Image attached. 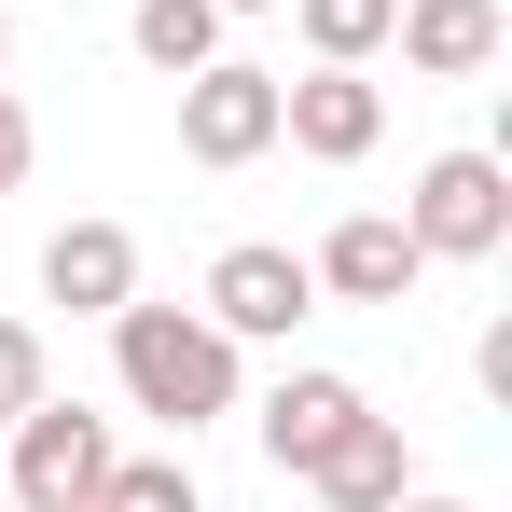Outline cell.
Listing matches in <instances>:
<instances>
[{
    "label": "cell",
    "instance_id": "cell-12",
    "mask_svg": "<svg viewBox=\"0 0 512 512\" xmlns=\"http://www.w3.org/2000/svg\"><path fill=\"white\" fill-rule=\"evenodd\" d=\"M125 42H139V70H208V56H222V0H139V14H125Z\"/></svg>",
    "mask_w": 512,
    "mask_h": 512
},
{
    "label": "cell",
    "instance_id": "cell-15",
    "mask_svg": "<svg viewBox=\"0 0 512 512\" xmlns=\"http://www.w3.org/2000/svg\"><path fill=\"white\" fill-rule=\"evenodd\" d=\"M28 402H42V333H28V319H0V429L28 416Z\"/></svg>",
    "mask_w": 512,
    "mask_h": 512
},
{
    "label": "cell",
    "instance_id": "cell-7",
    "mask_svg": "<svg viewBox=\"0 0 512 512\" xmlns=\"http://www.w3.org/2000/svg\"><path fill=\"white\" fill-rule=\"evenodd\" d=\"M277 139L319 153V167H360L388 139V97L360 84V70H305V84H277Z\"/></svg>",
    "mask_w": 512,
    "mask_h": 512
},
{
    "label": "cell",
    "instance_id": "cell-2",
    "mask_svg": "<svg viewBox=\"0 0 512 512\" xmlns=\"http://www.w3.org/2000/svg\"><path fill=\"white\" fill-rule=\"evenodd\" d=\"M97 485H111V416H84V402H28V416L0 429V499L14 512H84Z\"/></svg>",
    "mask_w": 512,
    "mask_h": 512
},
{
    "label": "cell",
    "instance_id": "cell-18",
    "mask_svg": "<svg viewBox=\"0 0 512 512\" xmlns=\"http://www.w3.org/2000/svg\"><path fill=\"white\" fill-rule=\"evenodd\" d=\"M222 14H291V0H222Z\"/></svg>",
    "mask_w": 512,
    "mask_h": 512
},
{
    "label": "cell",
    "instance_id": "cell-1",
    "mask_svg": "<svg viewBox=\"0 0 512 512\" xmlns=\"http://www.w3.org/2000/svg\"><path fill=\"white\" fill-rule=\"evenodd\" d=\"M111 374H125V402L139 416H167L180 443L208 416H236V333L208 319V305H111Z\"/></svg>",
    "mask_w": 512,
    "mask_h": 512
},
{
    "label": "cell",
    "instance_id": "cell-5",
    "mask_svg": "<svg viewBox=\"0 0 512 512\" xmlns=\"http://www.w3.org/2000/svg\"><path fill=\"white\" fill-rule=\"evenodd\" d=\"M208 319L236 346H277L291 319H319V277H305V250H263V236H236V250L208 263Z\"/></svg>",
    "mask_w": 512,
    "mask_h": 512
},
{
    "label": "cell",
    "instance_id": "cell-19",
    "mask_svg": "<svg viewBox=\"0 0 512 512\" xmlns=\"http://www.w3.org/2000/svg\"><path fill=\"white\" fill-rule=\"evenodd\" d=\"M0 56H14V14H0Z\"/></svg>",
    "mask_w": 512,
    "mask_h": 512
},
{
    "label": "cell",
    "instance_id": "cell-3",
    "mask_svg": "<svg viewBox=\"0 0 512 512\" xmlns=\"http://www.w3.org/2000/svg\"><path fill=\"white\" fill-rule=\"evenodd\" d=\"M402 236H416L429 263H485V250H512V167H499V153H443V167H416Z\"/></svg>",
    "mask_w": 512,
    "mask_h": 512
},
{
    "label": "cell",
    "instance_id": "cell-8",
    "mask_svg": "<svg viewBox=\"0 0 512 512\" xmlns=\"http://www.w3.org/2000/svg\"><path fill=\"white\" fill-rule=\"evenodd\" d=\"M360 416H374V402H360L346 374H277V388H263V457L305 485V471H319V457H333Z\"/></svg>",
    "mask_w": 512,
    "mask_h": 512
},
{
    "label": "cell",
    "instance_id": "cell-13",
    "mask_svg": "<svg viewBox=\"0 0 512 512\" xmlns=\"http://www.w3.org/2000/svg\"><path fill=\"white\" fill-rule=\"evenodd\" d=\"M388 14H402V0H291V28H305L319 70H360V56L388 42Z\"/></svg>",
    "mask_w": 512,
    "mask_h": 512
},
{
    "label": "cell",
    "instance_id": "cell-10",
    "mask_svg": "<svg viewBox=\"0 0 512 512\" xmlns=\"http://www.w3.org/2000/svg\"><path fill=\"white\" fill-rule=\"evenodd\" d=\"M388 42L416 56L429 84H471V70H499V0H402Z\"/></svg>",
    "mask_w": 512,
    "mask_h": 512
},
{
    "label": "cell",
    "instance_id": "cell-4",
    "mask_svg": "<svg viewBox=\"0 0 512 512\" xmlns=\"http://www.w3.org/2000/svg\"><path fill=\"white\" fill-rule=\"evenodd\" d=\"M180 153H194V167H250V153H277V70H250V56L180 70Z\"/></svg>",
    "mask_w": 512,
    "mask_h": 512
},
{
    "label": "cell",
    "instance_id": "cell-14",
    "mask_svg": "<svg viewBox=\"0 0 512 512\" xmlns=\"http://www.w3.org/2000/svg\"><path fill=\"white\" fill-rule=\"evenodd\" d=\"M97 512H208V499H194V457H111Z\"/></svg>",
    "mask_w": 512,
    "mask_h": 512
},
{
    "label": "cell",
    "instance_id": "cell-20",
    "mask_svg": "<svg viewBox=\"0 0 512 512\" xmlns=\"http://www.w3.org/2000/svg\"><path fill=\"white\" fill-rule=\"evenodd\" d=\"M84 512H97V499H84Z\"/></svg>",
    "mask_w": 512,
    "mask_h": 512
},
{
    "label": "cell",
    "instance_id": "cell-16",
    "mask_svg": "<svg viewBox=\"0 0 512 512\" xmlns=\"http://www.w3.org/2000/svg\"><path fill=\"white\" fill-rule=\"evenodd\" d=\"M28 153H42V139H28V111H14V97H0V194H14V180H28Z\"/></svg>",
    "mask_w": 512,
    "mask_h": 512
},
{
    "label": "cell",
    "instance_id": "cell-6",
    "mask_svg": "<svg viewBox=\"0 0 512 512\" xmlns=\"http://www.w3.org/2000/svg\"><path fill=\"white\" fill-rule=\"evenodd\" d=\"M305 277H319L333 305H402V291H416V277H429V250H416V236H402V222H388V208H346L333 236L305 250Z\"/></svg>",
    "mask_w": 512,
    "mask_h": 512
},
{
    "label": "cell",
    "instance_id": "cell-9",
    "mask_svg": "<svg viewBox=\"0 0 512 512\" xmlns=\"http://www.w3.org/2000/svg\"><path fill=\"white\" fill-rule=\"evenodd\" d=\"M42 291H56L70 319H111V305L139 291V236H125V222H56V236H42Z\"/></svg>",
    "mask_w": 512,
    "mask_h": 512
},
{
    "label": "cell",
    "instance_id": "cell-11",
    "mask_svg": "<svg viewBox=\"0 0 512 512\" xmlns=\"http://www.w3.org/2000/svg\"><path fill=\"white\" fill-rule=\"evenodd\" d=\"M305 485H319L333 512H388V499H416V457H402V416H360V429L333 443V457L305 471Z\"/></svg>",
    "mask_w": 512,
    "mask_h": 512
},
{
    "label": "cell",
    "instance_id": "cell-17",
    "mask_svg": "<svg viewBox=\"0 0 512 512\" xmlns=\"http://www.w3.org/2000/svg\"><path fill=\"white\" fill-rule=\"evenodd\" d=\"M388 512H471V499H388Z\"/></svg>",
    "mask_w": 512,
    "mask_h": 512
}]
</instances>
